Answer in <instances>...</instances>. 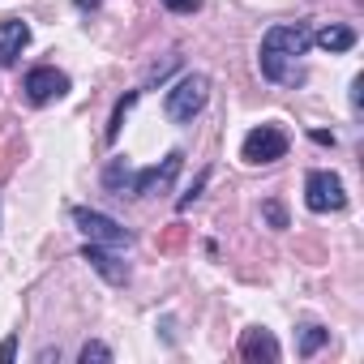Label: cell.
<instances>
[{
    "label": "cell",
    "mask_w": 364,
    "mask_h": 364,
    "mask_svg": "<svg viewBox=\"0 0 364 364\" xmlns=\"http://www.w3.org/2000/svg\"><path fill=\"white\" fill-rule=\"evenodd\" d=\"M313 35L304 22H283V26H270L262 35V48H257V69L262 77L279 82V86H291L296 82V60L309 52Z\"/></svg>",
    "instance_id": "cell-1"
},
{
    "label": "cell",
    "mask_w": 364,
    "mask_h": 364,
    "mask_svg": "<svg viewBox=\"0 0 364 364\" xmlns=\"http://www.w3.org/2000/svg\"><path fill=\"white\" fill-rule=\"evenodd\" d=\"M206 99H210V77L206 73H185V77L167 90L163 112H167L171 124H193V116L206 107Z\"/></svg>",
    "instance_id": "cell-2"
},
{
    "label": "cell",
    "mask_w": 364,
    "mask_h": 364,
    "mask_svg": "<svg viewBox=\"0 0 364 364\" xmlns=\"http://www.w3.org/2000/svg\"><path fill=\"white\" fill-rule=\"evenodd\" d=\"M69 219H73V223H77V232H82L86 240H95V245H107V249H129V245H133V232H129L124 223H116L112 215H103V210L73 206V210H69Z\"/></svg>",
    "instance_id": "cell-3"
},
{
    "label": "cell",
    "mask_w": 364,
    "mask_h": 364,
    "mask_svg": "<svg viewBox=\"0 0 364 364\" xmlns=\"http://www.w3.org/2000/svg\"><path fill=\"white\" fill-rule=\"evenodd\" d=\"M304 206H309L313 215L343 210V206H347V189H343V180H338L334 171H321V167H313V171L304 176Z\"/></svg>",
    "instance_id": "cell-4"
},
{
    "label": "cell",
    "mask_w": 364,
    "mask_h": 364,
    "mask_svg": "<svg viewBox=\"0 0 364 364\" xmlns=\"http://www.w3.org/2000/svg\"><path fill=\"white\" fill-rule=\"evenodd\" d=\"M287 133L279 129V124H257V129H249L245 133V141H240V159L245 163H253V167H262V163H279L283 154H287Z\"/></svg>",
    "instance_id": "cell-5"
},
{
    "label": "cell",
    "mask_w": 364,
    "mask_h": 364,
    "mask_svg": "<svg viewBox=\"0 0 364 364\" xmlns=\"http://www.w3.org/2000/svg\"><path fill=\"white\" fill-rule=\"evenodd\" d=\"M180 167H185V154H180V150H171V154H167L163 163H154V167H137V171H133L129 198H154V193L171 189V180L180 176Z\"/></svg>",
    "instance_id": "cell-6"
},
{
    "label": "cell",
    "mask_w": 364,
    "mask_h": 364,
    "mask_svg": "<svg viewBox=\"0 0 364 364\" xmlns=\"http://www.w3.org/2000/svg\"><path fill=\"white\" fill-rule=\"evenodd\" d=\"M22 90H26V99H31L35 107H43V103H56V99L69 95V77H65L56 65H35V69L26 73Z\"/></svg>",
    "instance_id": "cell-7"
},
{
    "label": "cell",
    "mask_w": 364,
    "mask_h": 364,
    "mask_svg": "<svg viewBox=\"0 0 364 364\" xmlns=\"http://www.w3.org/2000/svg\"><path fill=\"white\" fill-rule=\"evenodd\" d=\"M82 262H90V266L112 283V287H124V283H129V262H120L107 245H95V240H90V245L82 249Z\"/></svg>",
    "instance_id": "cell-8"
},
{
    "label": "cell",
    "mask_w": 364,
    "mask_h": 364,
    "mask_svg": "<svg viewBox=\"0 0 364 364\" xmlns=\"http://www.w3.org/2000/svg\"><path fill=\"white\" fill-rule=\"evenodd\" d=\"M240 355L249 360V364H274L283 351H279V338L270 334V330H262V326H253V330H245L240 334Z\"/></svg>",
    "instance_id": "cell-9"
},
{
    "label": "cell",
    "mask_w": 364,
    "mask_h": 364,
    "mask_svg": "<svg viewBox=\"0 0 364 364\" xmlns=\"http://www.w3.org/2000/svg\"><path fill=\"white\" fill-rule=\"evenodd\" d=\"M26 43H31V26L22 18H5V22H0V65H18Z\"/></svg>",
    "instance_id": "cell-10"
},
{
    "label": "cell",
    "mask_w": 364,
    "mask_h": 364,
    "mask_svg": "<svg viewBox=\"0 0 364 364\" xmlns=\"http://www.w3.org/2000/svg\"><path fill=\"white\" fill-rule=\"evenodd\" d=\"M133 171H137V167H129L124 159H112V163L103 167V189L116 193V198H129V189H133Z\"/></svg>",
    "instance_id": "cell-11"
},
{
    "label": "cell",
    "mask_w": 364,
    "mask_h": 364,
    "mask_svg": "<svg viewBox=\"0 0 364 364\" xmlns=\"http://www.w3.org/2000/svg\"><path fill=\"white\" fill-rule=\"evenodd\" d=\"M313 39H317L321 52H351L355 48V31L351 26H321Z\"/></svg>",
    "instance_id": "cell-12"
},
{
    "label": "cell",
    "mask_w": 364,
    "mask_h": 364,
    "mask_svg": "<svg viewBox=\"0 0 364 364\" xmlns=\"http://www.w3.org/2000/svg\"><path fill=\"white\" fill-rule=\"evenodd\" d=\"M141 99V90H129L116 107H112V120H107V141H116L120 137V129H124V120H129V112H133V103Z\"/></svg>",
    "instance_id": "cell-13"
},
{
    "label": "cell",
    "mask_w": 364,
    "mask_h": 364,
    "mask_svg": "<svg viewBox=\"0 0 364 364\" xmlns=\"http://www.w3.org/2000/svg\"><path fill=\"white\" fill-rule=\"evenodd\" d=\"M326 343H330V330H326V326H300V343H296V351L309 360V355L321 351Z\"/></svg>",
    "instance_id": "cell-14"
},
{
    "label": "cell",
    "mask_w": 364,
    "mask_h": 364,
    "mask_svg": "<svg viewBox=\"0 0 364 364\" xmlns=\"http://www.w3.org/2000/svg\"><path fill=\"white\" fill-rule=\"evenodd\" d=\"M185 245H189V228L171 223V228H163V232H159V253H180Z\"/></svg>",
    "instance_id": "cell-15"
},
{
    "label": "cell",
    "mask_w": 364,
    "mask_h": 364,
    "mask_svg": "<svg viewBox=\"0 0 364 364\" xmlns=\"http://www.w3.org/2000/svg\"><path fill=\"white\" fill-rule=\"evenodd\" d=\"M262 215H266V223H270L274 232H283V228H287V206H283V202H274V198H270V202L262 206Z\"/></svg>",
    "instance_id": "cell-16"
},
{
    "label": "cell",
    "mask_w": 364,
    "mask_h": 364,
    "mask_svg": "<svg viewBox=\"0 0 364 364\" xmlns=\"http://www.w3.org/2000/svg\"><path fill=\"white\" fill-rule=\"evenodd\" d=\"M77 360H82V364H107V360H112V347H103V343H86V347L77 351Z\"/></svg>",
    "instance_id": "cell-17"
},
{
    "label": "cell",
    "mask_w": 364,
    "mask_h": 364,
    "mask_svg": "<svg viewBox=\"0 0 364 364\" xmlns=\"http://www.w3.org/2000/svg\"><path fill=\"white\" fill-rule=\"evenodd\" d=\"M206 180H210V171H202V176L193 180V189H189L185 198H180V202H176V210H189V206H193V202L202 198V189H206Z\"/></svg>",
    "instance_id": "cell-18"
},
{
    "label": "cell",
    "mask_w": 364,
    "mask_h": 364,
    "mask_svg": "<svg viewBox=\"0 0 364 364\" xmlns=\"http://www.w3.org/2000/svg\"><path fill=\"white\" fill-rule=\"evenodd\" d=\"M163 5H167L171 14H198V9H202V0H163Z\"/></svg>",
    "instance_id": "cell-19"
},
{
    "label": "cell",
    "mask_w": 364,
    "mask_h": 364,
    "mask_svg": "<svg viewBox=\"0 0 364 364\" xmlns=\"http://www.w3.org/2000/svg\"><path fill=\"white\" fill-rule=\"evenodd\" d=\"M14 355H18V338L9 334L5 343H0V360H14Z\"/></svg>",
    "instance_id": "cell-20"
},
{
    "label": "cell",
    "mask_w": 364,
    "mask_h": 364,
    "mask_svg": "<svg viewBox=\"0 0 364 364\" xmlns=\"http://www.w3.org/2000/svg\"><path fill=\"white\" fill-rule=\"evenodd\" d=\"M313 141H317V146H334V133H326V129H313Z\"/></svg>",
    "instance_id": "cell-21"
},
{
    "label": "cell",
    "mask_w": 364,
    "mask_h": 364,
    "mask_svg": "<svg viewBox=\"0 0 364 364\" xmlns=\"http://www.w3.org/2000/svg\"><path fill=\"white\" fill-rule=\"evenodd\" d=\"M360 86H364V82H360V77H351V107H355V112H360Z\"/></svg>",
    "instance_id": "cell-22"
},
{
    "label": "cell",
    "mask_w": 364,
    "mask_h": 364,
    "mask_svg": "<svg viewBox=\"0 0 364 364\" xmlns=\"http://www.w3.org/2000/svg\"><path fill=\"white\" fill-rule=\"evenodd\" d=\"M73 5H77V9H95V5H99V0H73Z\"/></svg>",
    "instance_id": "cell-23"
}]
</instances>
